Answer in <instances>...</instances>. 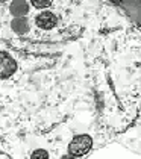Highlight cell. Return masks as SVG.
<instances>
[{
  "mask_svg": "<svg viewBox=\"0 0 141 159\" xmlns=\"http://www.w3.org/2000/svg\"><path fill=\"white\" fill-rule=\"evenodd\" d=\"M59 25V17L55 11L50 9H44L34 15V26L36 27V30L43 32V34H49L52 30H55Z\"/></svg>",
  "mask_w": 141,
  "mask_h": 159,
  "instance_id": "obj_1",
  "label": "cell"
},
{
  "mask_svg": "<svg viewBox=\"0 0 141 159\" xmlns=\"http://www.w3.org/2000/svg\"><path fill=\"white\" fill-rule=\"evenodd\" d=\"M18 71V62L9 52L0 50V80H8Z\"/></svg>",
  "mask_w": 141,
  "mask_h": 159,
  "instance_id": "obj_2",
  "label": "cell"
},
{
  "mask_svg": "<svg viewBox=\"0 0 141 159\" xmlns=\"http://www.w3.org/2000/svg\"><path fill=\"white\" fill-rule=\"evenodd\" d=\"M91 146H93V139L90 138V135H78L68 144V153L73 158H79L83 156L91 148Z\"/></svg>",
  "mask_w": 141,
  "mask_h": 159,
  "instance_id": "obj_3",
  "label": "cell"
},
{
  "mask_svg": "<svg viewBox=\"0 0 141 159\" xmlns=\"http://www.w3.org/2000/svg\"><path fill=\"white\" fill-rule=\"evenodd\" d=\"M8 29L17 37H24L31 32V21L26 17H18V18H11L8 21Z\"/></svg>",
  "mask_w": 141,
  "mask_h": 159,
  "instance_id": "obj_4",
  "label": "cell"
},
{
  "mask_svg": "<svg viewBox=\"0 0 141 159\" xmlns=\"http://www.w3.org/2000/svg\"><path fill=\"white\" fill-rule=\"evenodd\" d=\"M3 5V3H2ZM3 8H6L8 14L11 15L12 18H18V17H26L27 14L31 12L32 6L27 2H11L8 5H3Z\"/></svg>",
  "mask_w": 141,
  "mask_h": 159,
  "instance_id": "obj_5",
  "label": "cell"
},
{
  "mask_svg": "<svg viewBox=\"0 0 141 159\" xmlns=\"http://www.w3.org/2000/svg\"><path fill=\"white\" fill-rule=\"evenodd\" d=\"M29 159H50V153L47 152L46 148L38 147V148L31 150V153H29Z\"/></svg>",
  "mask_w": 141,
  "mask_h": 159,
  "instance_id": "obj_6",
  "label": "cell"
},
{
  "mask_svg": "<svg viewBox=\"0 0 141 159\" xmlns=\"http://www.w3.org/2000/svg\"><path fill=\"white\" fill-rule=\"evenodd\" d=\"M61 159H74L73 156H70V155H65V156H62Z\"/></svg>",
  "mask_w": 141,
  "mask_h": 159,
  "instance_id": "obj_7",
  "label": "cell"
}]
</instances>
